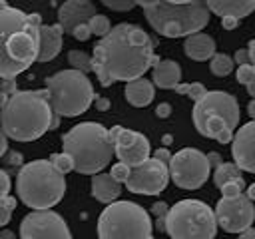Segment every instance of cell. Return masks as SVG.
I'll list each match as a JSON object with an SVG mask.
<instances>
[{
	"label": "cell",
	"mask_w": 255,
	"mask_h": 239,
	"mask_svg": "<svg viewBox=\"0 0 255 239\" xmlns=\"http://www.w3.org/2000/svg\"><path fill=\"white\" fill-rule=\"evenodd\" d=\"M151 36L129 22H122L100 38L92 52V66L102 86L114 82H133L153 68L159 58L153 54Z\"/></svg>",
	"instance_id": "cell-1"
},
{
	"label": "cell",
	"mask_w": 255,
	"mask_h": 239,
	"mask_svg": "<svg viewBox=\"0 0 255 239\" xmlns=\"http://www.w3.org/2000/svg\"><path fill=\"white\" fill-rule=\"evenodd\" d=\"M40 26L38 14L12 6L0 8V80H14L38 62Z\"/></svg>",
	"instance_id": "cell-2"
},
{
	"label": "cell",
	"mask_w": 255,
	"mask_h": 239,
	"mask_svg": "<svg viewBox=\"0 0 255 239\" xmlns=\"http://www.w3.org/2000/svg\"><path fill=\"white\" fill-rule=\"evenodd\" d=\"M56 114L46 90H16L0 108V127L14 141H34L52 129Z\"/></svg>",
	"instance_id": "cell-3"
},
{
	"label": "cell",
	"mask_w": 255,
	"mask_h": 239,
	"mask_svg": "<svg viewBox=\"0 0 255 239\" xmlns=\"http://www.w3.org/2000/svg\"><path fill=\"white\" fill-rule=\"evenodd\" d=\"M147 24L165 38H187L209 24L207 2L201 0H139Z\"/></svg>",
	"instance_id": "cell-4"
},
{
	"label": "cell",
	"mask_w": 255,
	"mask_h": 239,
	"mask_svg": "<svg viewBox=\"0 0 255 239\" xmlns=\"http://www.w3.org/2000/svg\"><path fill=\"white\" fill-rule=\"evenodd\" d=\"M62 151L74 159L78 173L98 175L110 165L116 147L110 139V129L98 121H82L62 135Z\"/></svg>",
	"instance_id": "cell-5"
},
{
	"label": "cell",
	"mask_w": 255,
	"mask_h": 239,
	"mask_svg": "<svg viewBox=\"0 0 255 239\" xmlns=\"http://www.w3.org/2000/svg\"><path fill=\"white\" fill-rule=\"evenodd\" d=\"M16 193L32 211L52 209L66 193V179L50 159H34L18 169Z\"/></svg>",
	"instance_id": "cell-6"
},
{
	"label": "cell",
	"mask_w": 255,
	"mask_h": 239,
	"mask_svg": "<svg viewBox=\"0 0 255 239\" xmlns=\"http://www.w3.org/2000/svg\"><path fill=\"white\" fill-rule=\"evenodd\" d=\"M46 94L54 114L64 118H76L88 112L96 94L88 74L78 70H60L46 78Z\"/></svg>",
	"instance_id": "cell-7"
},
{
	"label": "cell",
	"mask_w": 255,
	"mask_h": 239,
	"mask_svg": "<svg viewBox=\"0 0 255 239\" xmlns=\"http://www.w3.org/2000/svg\"><path fill=\"white\" fill-rule=\"evenodd\" d=\"M98 239H153L149 213L126 199H118L98 217Z\"/></svg>",
	"instance_id": "cell-8"
},
{
	"label": "cell",
	"mask_w": 255,
	"mask_h": 239,
	"mask_svg": "<svg viewBox=\"0 0 255 239\" xmlns=\"http://www.w3.org/2000/svg\"><path fill=\"white\" fill-rule=\"evenodd\" d=\"M191 120L201 135L217 139L223 131H233L239 125V102L229 92L211 90L193 104Z\"/></svg>",
	"instance_id": "cell-9"
},
{
	"label": "cell",
	"mask_w": 255,
	"mask_h": 239,
	"mask_svg": "<svg viewBox=\"0 0 255 239\" xmlns=\"http://www.w3.org/2000/svg\"><path fill=\"white\" fill-rule=\"evenodd\" d=\"M169 239H213L217 233L215 211L199 199H181L165 217Z\"/></svg>",
	"instance_id": "cell-10"
},
{
	"label": "cell",
	"mask_w": 255,
	"mask_h": 239,
	"mask_svg": "<svg viewBox=\"0 0 255 239\" xmlns=\"http://www.w3.org/2000/svg\"><path fill=\"white\" fill-rule=\"evenodd\" d=\"M169 179L181 189H199L211 173L207 155L197 147H181L171 155Z\"/></svg>",
	"instance_id": "cell-11"
},
{
	"label": "cell",
	"mask_w": 255,
	"mask_h": 239,
	"mask_svg": "<svg viewBox=\"0 0 255 239\" xmlns=\"http://www.w3.org/2000/svg\"><path fill=\"white\" fill-rule=\"evenodd\" d=\"M213 211L217 225L227 233H243L255 221V205L245 193L237 197H221Z\"/></svg>",
	"instance_id": "cell-12"
},
{
	"label": "cell",
	"mask_w": 255,
	"mask_h": 239,
	"mask_svg": "<svg viewBox=\"0 0 255 239\" xmlns=\"http://www.w3.org/2000/svg\"><path fill=\"white\" fill-rule=\"evenodd\" d=\"M20 239H72L64 217L52 209L30 211L20 221Z\"/></svg>",
	"instance_id": "cell-13"
},
{
	"label": "cell",
	"mask_w": 255,
	"mask_h": 239,
	"mask_svg": "<svg viewBox=\"0 0 255 239\" xmlns=\"http://www.w3.org/2000/svg\"><path fill=\"white\" fill-rule=\"evenodd\" d=\"M169 183V167L167 163L149 157L143 163L131 167V175L126 181L128 191L139 195H159Z\"/></svg>",
	"instance_id": "cell-14"
},
{
	"label": "cell",
	"mask_w": 255,
	"mask_h": 239,
	"mask_svg": "<svg viewBox=\"0 0 255 239\" xmlns=\"http://www.w3.org/2000/svg\"><path fill=\"white\" fill-rule=\"evenodd\" d=\"M116 147V157L120 163H126L129 167H135L139 163H143L145 159H149L151 155V147H149V139L133 129L124 127L122 133L118 135V139L114 141Z\"/></svg>",
	"instance_id": "cell-15"
},
{
	"label": "cell",
	"mask_w": 255,
	"mask_h": 239,
	"mask_svg": "<svg viewBox=\"0 0 255 239\" xmlns=\"http://www.w3.org/2000/svg\"><path fill=\"white\" fill-rule=\"evenodd\" d=\"M233 163L241 171L255 173V120L243 123L231 141Z\"/></svg>",
	"instance_id": "cell-16"
},
{
	"label": "cell",
	"mask_w": 255,
	"mask_h": 239,
	"mask_svg": "<svg viewBox=\"0 0 255 239\" xmlns=\"http://www.w3.org/2000/svg\"><path fill=\"white\" fill-rule=\"evenodd\" d=\"M96 14V4L90 0H66L58 8V24L62 26L64 34H74L78 26L90 24Z\"/></svg>",
	"instance_id": "cell-17"
},
{
	"label": "cell",
	"mask_w": 255,
	"mask_h": 239,
	"mask_svg": "<svg viewBox=\"0 0 255 239\" xmlns=\"http://www.w3.org/2000/svg\"><path fill=\"white\" fill-rule=\"evenodd\" d=\"M64 30L60 24H42L40 26V52L38 62H50L54 60L62 50Z\"/></svg>",
	"instance_id": "cell-18"
},
{
	"label": "cell",
	"mask_w": 255,
	"mask_h": 239,
	"mask_svg": "<svg viewBox=\"0 0 255 239\" xmlns=\"http://www.w3.org/2000/svg\"><path fill=\"white\" fill-rule=\"evenodd\" d=\"M183 52L187 58L195 60V62H205L211 60L217 52H215V40L205 34V32H197L191 34L183 40Z\"/></svg>",
	"instance_id": "cell-19"
},
{
	"label": "cell",
	"mask_w": 255,
	"mask_h": 239,
	"mask_svg": "<svg viewBox=\"0 0 255 239\" xmlns=\"http://www.w3.org/2000/svg\"><path fill=\"white\" fill-rule=\"evenodd\" d=\"M120 193H122V183L116 181L112 177V173H104L102 171L98 175H92V195L100 203L110 205V203L118 201Z\"/></svg>",
	"instance_id": "cell-20"
},
{
	"label": "cell",
	"mask_w": 255,
	"mask_h": 239,
	"mask_svg": "<svg viewBox=\"0 0 255 239\" xmlns=\"http://www.w3.org/2000/svg\"><path fill=\"white\" fill-rule=\"evenodd\" d=\"M209 12L221 16V18H243L249 16L255 10V0H209L207 2Z\"/></svg>",
	"instance_id": "cell-21"
},
{
	"label": "cell",
	"mask_w": 255,
	"mask_h": 239,
	"mask_svg": "<svg viewBox=\"0 0 255 239\" xmlns=\"http://www.w3.org/2000/svg\"><path fill=\"white\" fill-rule=\"evenodd\" d=\"M153 86L161 90H175L181 82V66L175 60H159L153 66Z\"/></svg>",
	"instance_id": "cell-22"
},
{
	"label": "cell",
	"mask_w": 255,
	"mask_h": 239,
	"mask_svg": "<svg viewBox=\"0 0 255 239\" xmlns=\"http://www.w3.org/2000/svg\"><path fill=\"white\" fill-rule=\"evenodd\" d=\"M124 96H126L128 104H131L133 108H145L155 98L153 82H149L147 78H137L133 82H128L126 90H124Z\"/></svg>",
	"instance_id": "cell-23"
},
{
	"label": "cell",
	"mask_w": 255,
	"mask_h": 239,
	"mask_svg": "<svg viewBox=\"0 0 255 239\" xmlns=\"http://www.w3.org/2000/svg\"><path fill=\"white\" fill-rule=\"evenodd\" d=\"M237 179H243V173H241V169H239L233 161H223V163L213 171V183L217 185V189H221L225 183L237 181Z\"/></svg>",
	"instance_id": "cell-24"
},
{
	"label": "cell",
	"mask_w": 255,
	"mask_h": 239,
	"mask_svg": "<svg viewBox=\"0 0 255 239\" xmlns=\"http://www.w3.org/2000/svg\"><path fill=\"white\" fill-rule=\"evenodd\" d=\"M233 58L229 56V54H225V52H217L211 60H209V70H211V74L213 76H217V78H225V76H229L231 72H233Z\"/></svg>",
	"instance_id": "cell-25"
},
{
	"label": "cell",
	"mask_w": 255,
	"mask_h": 239,
	"mask_svg": "<svg viewBox=\"0 0 255 239\" xmlns=\"http://www.w3.org/2000/svg\"><path fill=\"white\" fill-rule=\"evenodd\" d=\"M68 62L72 66V70H78V72H94V66H92V56L84 50H70L68 52Z\"/></svg>",
	"instance_id": "cell-26"
},
{
	"label": "cell",
	"mask_w": 255,
	"mask_h": 239,
	"mask_svg": "<svg viewBox=\"0 0 255 239\" xmlns=\"http://www.w3.org/2000/svg\"><path fill=\"white\" fill-rule=\"evenodd\" d=\"M90 30H92V34H96V36H100V38L108 36V34L112 32L110 18L104 16V14H96V16L90 20Z\"/></svg>",
	"instance_id": "cell-27"
},
{
	"label": "cell",
	"mask_w": 255,
	"mask_h": 239,
	"mask_svg": "<svg viewBox=\"0 0 255 239\" xmlns=\"http://www.w3.org/2000/svg\"><path fill=\"white\" fill-rule=\"evenodd\" d=\"M50 161H52V165L62 173V175H66V173H70V171H74L76 169V165H74V159L68 155V153H52L50 155Z\"/></svg>",
	"instance_id": "cell-28"
},
{
	"label": "cell",
	"mask_w": 255,
	"mask_h": 239,
	"mask_svg": "<svg viewBox=\"0 0 255 239\" xmlns=\"http://www.w3.org/2000/svg\"><path fill=\"white\" fill-rule=\"evenodd\" d=\"M149 211H151V215L155 217V227H157L159 231H165V217H167V213H169L167 203H165V201H155Z\"/></svg>",
	"instance_id": "cell-29"
},
{
	"label": "cell",
	"mask_w": 255,
	"mask_h": 239,
	"mask_svg": "<svg viewBox=\"0 0 255 239\" xmlns=\"http://www.w3.org/2000/svg\"><path fill=\"white\" fill-rule=\"evenodd\" d=\"M14 207H16V197H12V195H8L6 199H2V201H0V227L8 225V221H10V217H12Z\"/></svg>",
	"instance_id": "cell-30"
},
{
	"label": "cell",
	"mask_w": 255,
	"mask_h": 239,
	"mask_svg": "<svg viewBox=\"0 0 255 239\" xmlns=\"http://www.w3.org/2000/svg\"><path fill=\"white\" fill-rule=\"evenodd\" d=\"M243 189H245V179H237V181L225 183L219 191H221V197H237L243 193Z\"/></svg>",
	"instance_id": "cell-31"
},
{
	"label": "cell",
	"mask_w": 255,
	"mask_h": 239,
	"mask_svg": "<svg viewBox=\"0 0 255 239\" xmlns=\"http://www.w3.org/2000/svg\"><path fill=\"white\" fill-rule=\"evenodd\" d=\"M235 78H237V82L243 84V86H249L251 82H255V70H253V64L239 66L237 72H235Z\"/></svg>",
	"instance_id": "cell-32"
},
{
	"label": "cell",
	"mask_w": 255,
	"mask_h": 239,
	"mask_svg": "<svg viewBox=\"0 0 255 239\" xmlns=\"http://www.w3.org/2000/svg\"><path fill=\"white\" fill-rule=\"evenodd\" d=\"M112 177L116 179V181H120V183H126L128 179H129V175H131V167L129 165H126V163H114L112 165Z\"/></svg>",
	"instance_id": "cell-33"
},
{
	"label": "cell",
	"mask_w": 255,
	"mask_h": 239,
	"mask_svg": "<svg viewBox=\"0 0 255 239\" xmlns=\"http://www.w3.org/2000/svg\"><path fill=\"white\" fill-rule=\"evenodd\" d=\"M104 6H108L116 12H128L133 6H137V2H133V0H104Z\"/></svg>",
	"instance_id": "cell-34"
},
{
	"label": "cell",
	"mask_w": 255,
	"mask_h": 239,
	"mask_svg": "<svg viewBox=\"0 0 255 239\" xmlns=\"http://www.w3.org/2000/svg\"><path fill=\"white\" fill-rule=\"evenodd\" d=\"M207 94V88L201 84V82H191L189 84V90H187V96L193 100V102H199L203 96Z\"/></svg>",
	"instance_id": "cell-35"
},
{
	"label": "cell",
	"mask_w": 255,
	"mask_h": 239,
	"mask_svg": "<svg viewBox=\"0 0 255 239\" xmlns=\"http://www.w3.org/2000/svg\"><path fill=\"white\" fill-rule=\"evenodd\" d=\"M10 187H12V183H10V175H8L4 169H0V201L8 197Z\"/></svg>",
	"instance_id": "cell-36"
},
{
	"label": "cell",
	"mask_w": 255,
	"mask_h": 239,
	"mask_svg": "<svg viewBox=\"0 0 255 239\" xmlns=\"http://www.w3.org/2000/svg\"><path fill=\"white\" fill-rule=\"evenodd\" d=\"M76 40H82V42H86L90 36H92V30H90V24H82V26H78L76 30H74V34H72Z\"/></svg>",
	"instance_id": "cell-37"
},
{
	"label": "cell",
	"mask_w": 255,
	"mask_h": 239,
	"mask_svg": "<svg viewBox=\"0 0 255 239\" xmlns=\"http://www.w3.org/2000/svg\"><path fill=\"white\" fill-rule=\"evenodd\" d=\"M233 60L239 64V66H245V64H251V58H249V50L247 48H239L233 56Z\"/></svg>",
	"instance_id": "cell-38"
},
{
	"label": "cell",
	"mask_w": 255,
	"mask_h": 239,
	"mask_svg": "<svg viewBox=\"0 0 255 239\" xmlns=\"http://www.w3.org/2000/svg\"><path fill=\"white\" fill-rule=\"evenodd\" d=\"M155 116L161 118V120L169 118V116H171V104H169V102H161V104H157V108H155Z\"/></svg>",
	"instance_id": "cell-39"
},
{
	"label": "cell",
	"mask_w": 255,
	"mask_h": 239,
	"mask_svg": "<svg viewBox=\"0 0 255 239\" xmlns=\"http://www.w3.org/2000/svg\"><path fill=\"white\" fill-rule=\"evenodd\" d=\"M6 165H16V167H22L24 163H22V153H18V151H8L6 153Z\"/></svg>",
	"instance_id": "cell-40"
},
{
	"label": "cell",
	"mask_w": 255,
	"mask_h": 239,
	"mask_svg": "<svg viewBox=\"0 0 255 239\" xmlns=\"http://www.w3.org/2000/svg\"><path fill=\"white\" fill-rule=\"evenodd\" d=\"M151 157H155V159H159V161H163V163H167V165H169V161H171V153H169V149H165V147L155 149Z\"/></svg>",
	"instance_id": "cell-41"
},
{
	"label": "cell",
	"mask_w": 255,
	"mask_h": 239,
	"mask_svg": "<svg viewBox=\"0 0 255 239\" xmlns=\"http://www.w3.org/2000/svg\"><path fill=\"white\" fill-rule=\"evenodd\" d=\"M207 161H209V165H211V167H215V169H217V167L223 163V159H221V155H219L217 151L207 153Z\"/></svg>",
	"instance_id": "cell-42"
},
{
	"label": "cell",
	"mask_w": 255,
	"mask_h": 239,
	"mask_svg": "<svg viewBox=\"0 0 255 239\" xmlns=\"http://www.w3.org/2000/svg\"><path fill=\"white\" fill-rule=\"evenodd\" d=\"M6 153H8V137H6V133L0 127V157L6 155Z\"/></svg>",
	"instance_id": "cell-43"
},
{
	"label": "cell",
	"mask_w": 255,
	"mask_h": 239,
	"mask_svg": "<svg viewBox=\"0 0 255 239\" xmlns=\"http://www.w3.org/2000/svg\"><path fill=\"white\" fill-rule=\"evenodd\" d=\"M221 26L225 30H233V28L239 26V20H235V18H221Z\"/></svg>",
	"instance_id": "cell-44"
},
{
	"label": "cell",
	"mask_w": 255,
	"mask_h": 239,
	"mask_svg": "<svg viewBox=\"0 0 255 239\" xmlns=\"http://www.w3.org/2000/svg\"><path fill=\"white\" fill-rule=\"evenodd\" d=\"M96 110H100V112L110 110V100H108V98H98V96H96Z\"/></svg>",
	"instance_id": "cell-45"
},
{
	"label": "cell",
	"mask_w": 255,
	"mask_h": 239,
	"mask_svg": "<svg viewBox=\"0 0 255 239\" xmlns=\"http://www.w3.org/2000/svg\"><path fill=\"white\" fill-rule=\"evenodd\" d=\"M122 129H124L122 125H114V127H110V139H112V143L118 139V135L122 133Z\"/></svg>",
	"instance_id": "cell-46"
},
{
	"label": "cell",
	"mask_w": 255,
	"mask_h": 239,
	"mask_svg": "<svg viewBox=\"0 0 255 239\" xmlns=\"http://www.w3.org/2000/svg\"><path fill=\"white\" fill-rule=\"evenodd\" d=\"M239 239H255V227H249L247 231L239 233Z\"/></svg>",
	"instance_id": "cell-47"
},
{
	"label": "cell",
	"mask_w": 255,
	"mask_h": 239,
	"mask_svg": "<svg viewBox=\"0 0 255 239\" xmlns=\"http://www.w3.org/2000/svg\"><path fill=\"white\" fill-rule=\"evenodd\" d=\"M249 58H251V64H253V70H255V38L249 42Z\"/></svg>",
	"instance_id": "cell-48"
},
{
	"label": "cell",
	"mask_w": 255,
	"mask_h": 239,
	"mask_svg": "<svg viewBox=\"0 0 255 239\" xmlns=\"http://www.w3.org/2000/svg\"><path fill=\"white\" fill-rule=\"evenodd\" d=\"M245 195H247L251 201H255V181H253V183H251V185L245 189Z\"/></svg>",
	"instance_id": "cell-49"
},
{
	"label": "cell",
	"mask_w": 255,
	"mask_h": 239,
	"mask_svg": "<svg viewBox=\"0 0 255 239\" xmlns=\"http://www.w3.org/2000/svg\"><path fill=\"white\" fill-rule=\"evenodd\" d=\"M247 114H249L251 120H255V100H251V102L247 104Z\"/></svg>",
	"instance_id": "cell-50"
},
{
	"label": "cell",
	"mask_w": 255,
	"mask_h": 239,
	"mask_svg": "<svg viewBox=\"0 0 255 239\" xmlns=\"http://www.w3.org/2000/svg\"><path fill=\"white\" fill-rule=\"evenodd\" d=\"M187 90H189V84H179V86L175 88V92L181 94V96H187Z\"/></svg>",
	"instance_id": "cell-51"
},
{
	"label": "cell",
	"mask_w": 255,
	"mask_h": 239,
	"mask_svg": "<svg viewBox=\"0 0 255 239\" xmlns=\"http://www.w3.org/2000/svg\"><path fill=\"white\" fill-rule=\"evenodd\" d=\"M0 239H16V235L6 229V231H0Z\"/></svg>",
	"instance_id": "cell-52"
},
{
	"label": "cell",
	"mask_w": 255,
	"mask_h": 239,
	"mask_svg": "<svg viewBox=\"0 0 255 239\" xmlns=\"http://www.w3.org/2000/svg\"><path fill=\"white\" fill-rule=\"evenodd\" d=\"M247 94L251 96V100H255V82H251V84L247 86Z\"/></svg>",
	"instance_id": "cell-53"
},
{
	"label": "cell",
	"mask_w": 255,
	"mask_h": 239,
	"mask_svg": "<svg viewBox=\"0 0 255 239\" xmlns=\"http://www.w3.org/2000/svg\"><path fill=\"white\" fill-rule=\"evenodd\" d=\"M163 143H165V145H167V143H171V135H169V133H165V135H163Z\"/></svg>",
	"instance_id": "cell-54"
}]
</instances>
